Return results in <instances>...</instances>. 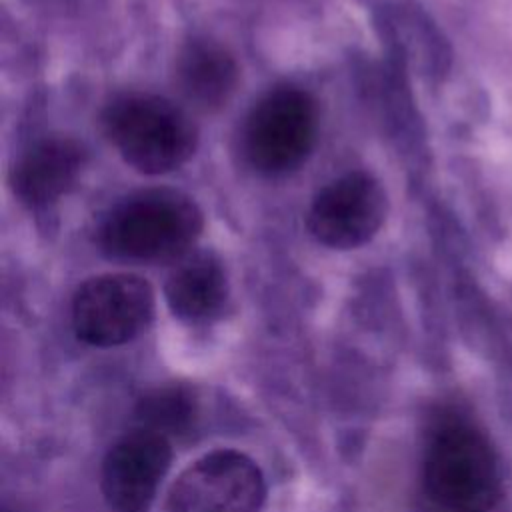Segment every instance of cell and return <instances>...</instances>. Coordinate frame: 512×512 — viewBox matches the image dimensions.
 Wrapping results in <instances>:
<instances>
[{"instance_id": "6da1fadb", "label": "cell", "mask_w": 512, "mask_h": 512, "mask_svg": "<svg viewBox=\"0 0 512 512\" xmlns=\"http://www.w3.org/2000/svg\"><path fill=\"white\" fill-rule=\"evenodd\" d=\"M202 226V212L190 196L152 188L114 204L96 228V242L114 260L174 262L188 254Z\"/></svg>"}, {"instance_id": "7a4b0ae2", "label": "cell", "mask_w": 512, "mask_h": 512, "mask_svg": "<svg viewBox=\"0 0 512 512\" xmlns=\"http://www.w3.org/2000/svg\"><path fill=\"white\" fill-rule=\"evenodd\" d=\"M102 130L138 172L166 174L192 158L198 128L190 116L154 94H122L102 110Z\"/></svg>"}, {"instance_id": "3957f363", "label": "cell", "mask_w": 512, "mask_h": 512, "mask_svg": "<svg viewBox=\"0 0 512 512\" xmlns=\"http://www.w3.org/2000/svg\"><path fill=\"white\" fill-rule=\"evenodd\" d=\"M424 490L436 508L448 512L488 510L500 482L486 438L462 422L440 424L424 454Z\"/></svg>"}, {"instance_id": "277c9868", "label": "cell", "mask_w": 512, "mask_h": 512, "mask_svg": "<svg viewBox=\"0 0 512 512\" xmlns=\"http://www.w3.org/2000/svg\"><path fill=\"white\" fill-rule=\"evenodd\" d=\"M318 110L314 98L294 86L270 90L250 110L242 146L250 166L268 176L298 168L316 142Z\"/></svg>"}, {"instance_id": "5b68a950", "label": "cell", "mask_w": 512, "mask_h": 512, "mask_svg": "<svg viewBox=\"0 0 512 512\" xmlns=\"http://www.w3.org/2000/svg\"><path fill=\"white\" fill-rule=\"evenodd\" d=\"M266 482L238 450H214L192 462L168 490L164 512H260Z\"/></svg>"}, {"instance_id": "8992f818", "label": "cell", "mask_w": 512, "mask_h": 512, "mask_svg": "<svg viewBox=\"0 0 512 512\" xmlns=\"http://www.w3.org/2000/svg\"><path fill=\"white\" fill-rule=\"evenodd\" d=\"M154 292L134 274H102L86 280L72 300L76 336L92 346L110 348L136 338L152 320Z\"/></svg>"}, {"instance_id": "52a82bcc", "label": "cell", "mask_w": 512, "mask_h": 512, "mask_svg": "<svg viewBox=\"0 0 512 512\" xmlns=\"http://www.w3.org/2000/svg\"><path fill=\"white\" fill-rule=\"evenodd\" d=\"M386 192L368 172H348L326 184L312 200L306 226L330 248L366 244L386 218Z\"/></svg>"}, {"instance_id": "ba28073f", "label": "cell", "mask_w": 512, "mask_h": 512, "mask_svg": "<svg viewBox=\"0 0 512 512\" xmlns=\"http://www.w3.org/2000/svg\"><path fill=\"white\" fill-rule=\"evenodd\" d=\"M172 460V448L164 434L136 428L124 434L108 450L100 486L108 506L116 512H144Z\"/></svg>"}, {"instance_id": "9c48e42d", "label": "cell", "mask_w": 512, "mask_h": 512, "mask_svg": "<svg viewBox=\"0 0 512 512\" xmlns=\"http://www.w3.org/2000/svg\"><path fill=\"white\" fill-rule=\"evenodd\" d=\"M86 150L72 138H46L34 144L12 170V190L28 206H46L78 180Z\"/></svg>"}, {"instance_id": "30bf717a", "label": "cell", "mask_w": 512, "mask_h": 512, "mask_svg": "<svg viewBox=\"0 0 512 512\" xmlns=\"http://www.w3.org/2000/svg\"><path fill=\"white\" fill-rule=\"evenodd\" d=\"M176 86L180 94L200 110L222 108L238 84V64L234 56L216 40H188L174 66Z\"/></svg>"}, {"instance_id": "8fae6325", "label": "cell", "mask_w": 512, "mask_h": 512, "mask_svg": "<svg viewBox=\"0 0 512 512\" xmlns=\"http://www.w3.org/2000/svg\"><path fill=\"white\" fill-rule=\"evenodd\" d=\"M164 294L172 314L180 320L190 324L212 320L228 298V278L220 258L210 250L182 258Z\"/></svg>"}, {"instance_id": "7c38bea8", "label": "cell", "mask_w": 512, "mask_h": 512, "mask_svg": "<svg viewBox=\"0 0 512 512\" xmlns=\"http://www.w3.org/2000/svg\"><path fill=\"white\" fill-rule=\"evenodd\" d=\"M196 414V400L190 388L186 386H164L146 394L138 408L136 416L140 428L154 430L158 434H180L184 432Z\"/></svg>"}, {"instance_id": "4fadbf2b", "label": "cell", "mask_w": 512, "mask_h": 512, "mask_svg": "<svg viewBox=\"0 0 512 512\" xmlns=\"http://www.w3.org/2000/svg\"><path fill=\"white\" fill-rule=\"evenodd\" d=\"M4 512H6V510H4Z\"/></svg>"}]
</instances>
